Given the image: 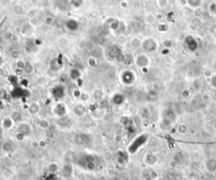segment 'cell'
Instances as JSON below:
<instances>
[{
  "label": "cell",
  "instance_id": "6da1fadb",
  "mask_svg": "<svg viewBox=\"0 0 216 180\" xmlns=\"http://www.w3.org/2000/svg\"><path fill=\"white\" fill-rule=\"evenodd\" d=\"M49 170L51 173H55L57 170H58V165L54 164V163H52L49 165Z\"/></svg>",
  "mask_w": 216,
  "mask_h": 180
}]
</instances>
